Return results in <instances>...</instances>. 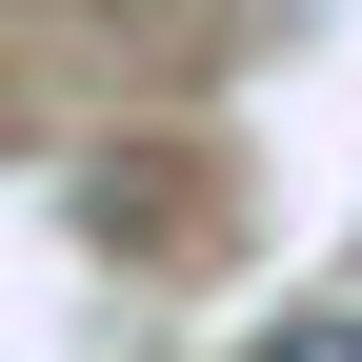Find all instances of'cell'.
Instances as JSON below:
<instances>
[{"mask_svg": "<svg viewBox=\"0 0 362 362\" xmlns=\"http://www.w3.org/2000/svg\"><path fill=\"white\" fill-rule=\"evenodd\" d=\"M262 362H362V322H282V342H262Z\"/></svg>", "mask_w": 362, "mask_h": 362, "instance_id": "cell-1", "label": "cell"}]
</instances>
